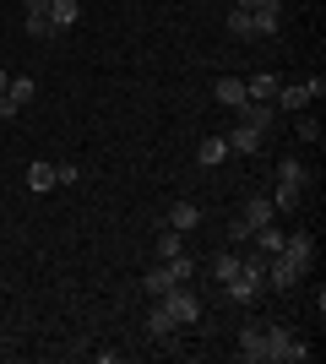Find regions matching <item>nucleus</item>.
I'll return each instance as SVG.
<instances>
[{"instance_id": "nucleus-1", "label": "nucleus", "mask_w": 326, "mask_h": 364, "mask_svg": "<svg viewBox=\"0 0 326 364\" xmlns=\"http://www.w3.org/2000/svg\"><path fill=\"white\" fill-rule=\"evenodd\" d=\"M223 294H229L234 304H256L266 294V256L256 250V256H239V272L223 283Z\"/></svg>"}, {"instance_id": "nucleus-2", "label": "nucleus", "mask_w": 326, "mask_h": 364, "mask_svg": "<svg viewBox=\"0 0 326 364\" xmlns=\"http://www.w3.org/2000/svg\"><path fill=\"white\" fill-rule=\"evenodd\" d=\"M163 310H169L174 321H180V326H196V321H202V299H196V294H190V283H174L169 294H163Z\"/></svg>"}, {"instance_id": "nucleus-3", "label": "nucleus", "mask_w": 326, "mask_h": 364, "mask_svg": "<svg viewBox=\"0 0 326 364\" xmlns=\"http://www.w3.org/2000/svg\"><path fill=\"white\" fill-rule=\"evenodd\" d=\"M321 92H326V82H321V76H310V82H283L272 104H278V109H288V114H299V109L310 104V98H321Z\"/></svg>"}, {"instance_id": "nucleus-4", "label": "nucleus", "mask_w": 326, "mask_h": 364, "mask_svg": "<svg viewBox=\"0 0 326 364\" xmlns=\"http://www.w3.org/2000/svg\"><path fill=\"white\" fill-rule=\"evenodd\" d=\"M278 256L288 261V267H299V272H310V267H315V240L305 234V228H299V234H283V250H278Z\"/></svg>"}, {"instance_id": "nucleus-5", "label": "nucleus", "mask_w": 326, "mask_h": 364, "mask_svg": "<svg viewBox=\"0 0 326 364\" xmlns=\"http://www.w3.org/2000/svg\"><path fill=\"white\" fill-rule=\"evenodd\" d=\"M180 332H185V326H180V321H174L163 304H153V310H147V337H153V343H163V348H180Z\"/></svg>"}, {"instance_id": "nucleus-6", "label": "nucleus", "mask_w": 326, "mask_h": 364, "mask_svg": "<svg viewBox=\"0 0 326 364\" xmlns=\"http://www.w3.org/2000/svg\"><path fill=\"white\" fill-rule=\"evenodd\" d=\"M299 277H305L299 267H288L283 256H266V289H272V294H288V289H299Z\"/></svg>"}, {"instance_id": "nucleus-7", "label": "nucleus", "mask_w": 326, "mask_h": 364, "mask_svg": "<svg viewBox=\"0 0 326 364\" xmlns=\"http://www.w3.org/2000/svg\"><path fill=\"white\" fill-rule=\"evenodd\" d=\"M250 28H256V38H272V33L283 28V6H278V0H261V6H250Z\"/></svg>"}, {"instance_id": "nucleus-8", "label": "nucleus", "mask_w": 326, "mask_h": 364, "mask_svg": "<svg viewBox=\"0 0 326 364\" xmlns=\"http://www.w3.org/2000/svg\"><path fill=\"white\" fill-rule=\"evenodd\" d=\"M278 87H283V76H272V71L245 76V98H250V104H272V98H278Z\"/></svg>"}, {"instance_id": "nucleus-9", "label": "nucleus", "mask_w": 326, "mask_h": 364, "mask_svg": "<svg viewBox=\"0 0 326 364\" xmlns=\"http://www.w3.org/2000/svg\"><path fill=\"white\" fill-rule=\"evenodd\" d=\"M49 28H55V33H65V28H77V22H82V0H49Z\"/></svg>"}, {"instance_id": "nucleus-10", "label": "nucleus", "mask_w": 326, "mask_h": 364, "mask_svg": "<svg viewBox=\"0 0 326 364\" xmlns=\"http://www.w3.org/2000/svg\"><path fill=\"white\" fill-rule=\"evenodd\" d=\"M212 98L223 109H239V104H245V76H217V82H212Z\"/></svg>"}, {"instance_id": "nucleus-11", "label": "nucleus", "mask_w": 326, "mask_h": 364, "mask_svg": "<svg viewBox=\"0 0 326 364\" xmlns=\"http://www.w3.org/2000/svg\"><path fill=\"white\" fill-rule=\"evenodd\" d=\"M239 218H245V228H261L278 218V207H272V196H250L245 207H239Z\"/></svg>"}, {"instance_id": "nucleus-12", "label": "nucleus", "mask_w": 326, "mask_h": 364, "mask_svg": "<svg viewBox=\"0 0 326 364\" xmlns=\"http://www.w3.org/2000/svg\"><path fill=\"white\" fill-rule=\"evenodd\" d=\"M229 152H239V158H250V152H261V131H250V125H234L229 136Z\"/></svg>"}, {"instance_id": "nucleus-13", "label": "nucleus", "mask_w": 326, "mask_h": 364, "mask_svg": "<svg viewBox=\"0 0 326 364\" xmlns=\"http://www.w3.org/2000/svg\"><path fill=\"white\" fill-rule=\"evenodd\" d=\"M223 158H229V141H223V136H202V141H196V164H202V168H217Z\"/></svg>"}, {"instance_id": "nucleus-14", "label": "nucleus", "mask_w": 326, "mask_h": 364, "mask_svg": "<svg viewBox=\"0 0 326 364\" xmlns=\"http://www.w3.org/2000/svg\"><path fill=\"white\" fill-rule=\"evenodd\" d=\"M250 240H256V250H261V256H278V250H283V228H278V218H272V223H261V228H250Z\"/></svg>"}, {"instance_id": "nucleus-15", "label": "nucleus", "mask_w": 326, "mask_h": 364, "mask_svg": "<svg viewBox=\"0 0 326 364\" xmlns=\"http://www.w3.org/2000/svg\"><path fill=\"white\" fill-rule=\"evenodd\" d=\"M169 289H174V272H169V267H153V272H141V294H147V299H163Z\"/></svg>"}, {"instance_id": "nucleus-16", "label": "nucleus", "mask_w": 326, "mask_h": 364, "mask_svg": "<svg viewBox=\"0 0 326 364\" xmlns=\"http://www.w3.org/2000/svg\"><path fill=\"white\" fill-rule=\"evenodd\" d=\"M261 332H266V326H256V321H250L245 332H239V359H250V364H261V359H266V348H261Z\"/></svg>"}, {"instance_id": "nucleus-17", "label": "nucleus", "mask_w": 326, "mask_h": 364, "mask_svg": "<svg viewBox=\"0 0 326 364\" xmlns=\"http://www.w3.org/2000/svg\"><path fill=\"white\" fill-rule=\"evenodd\" d=\"M202 223V207L196 201H174L169 207V228H180V234H190V228Z\"/></svg>"}, {"instance_id": "nucleus-18", "label": "nucleus", "mask_w": 326, "mask_h": 364, "mask_svg": "<svg viewBox=\"0 0 326 364\" xmlns=\"http://www.w3.org/2000/svg\"><path fill=\"white\" fill-rule=\"evenodd\" d=\"M180 250H185V234H180V228H163V234L153 240V256L158 261H174Z\"/></svg>"}, {"instance_id": "nucleus-19", "label": "nucleus", "mask_w": 326, "mask_h": 364, "mask_svg": "<svg viewBox=\"0 0 326 364\" xmlns=\"http://www.w3.org/2000/svg\"><path fill=\"white\" fill-rule=\"evenodd\" d=\"M272 207H278V213H299V207H305V191L278 180V191H272Z\"/></svg>"}, {"instance_id": "nucleus-20", "label": "nucleus", "mask_w": 326, "mask_h": 364, "mask_svg": "<svg viewBox=\"0 0 326 364\" xmlns=\"http://www.w3.org/2000/svg\"><path fill=\"white\" fill-rule=\"evenodd\" d=\"M33 92H38V82L33 76H11V87H6V98H11V109H28Z\"/></svg>"}, {"instance_id": "nucleus-21", "label": "nucleus", "mask_w": 326, "mask_h": 364, "mask_svg": "<svg viewBox=\"0 0 326 364\" xmlns=\"http://www.w3.org/2000/svg\"><path fill=\"white\" fill-rule=\"evenodd\" d=\"M278 180H283V185H299V191H305V185H310V168L299 164V158H283V164H278Z\"/></svg>"}, {"instance_id": "nucleus-22", "label": "nucleus", "mask_w": 326, "mask_h": 364, "mask_svg": "<svg viewBox=\"0 0 326 364\" xmlns=\"http://www.w3.org/2000/svg\"><path fill=\"white\" fill-rule=\"evenodd\" d=\"M49 185H55V164H44V158H38V164H28V191H38V196H44Z\"/></svg>"}, {"instance_id": "nucleus-23", "label": "nucleus", "mask_w": 326, "mask_h": 364, "mask_svg": "<svg viewBox=\"0 0 326 364\" xmlns=\"http://www.w3.org/2000/svg\"><path fill=\"white\" fill-rule=\"evenodd\" d=\"M229 38H239V44H250V38H256V28H250V11L229 6Z\"/></svg>"}, {"instance_id": "nucleus-24", "label": "nucleus", "mask_w": 326, "mask_h": 364, "mask_svg": "<svg viewBox=\"0 0 326 364\" xmlns=\"http://www.w3.org/2000/svg\"><path fill=\"white\" fill-rule=\"evenodd\" d=\"M294 136L305 141V147H310V141H321V120H315V114H299V120H294Z\"/></svg>"}, {"instance_id": "nucleus-25", "label": "nucleus", "mask_w": 326, "mask_h": 364, "mask_svg": "<svg viewBox=\"0 0 326 364\" xmlns=\"http://www.w3.org/2000/svg\"><path fill=\"white\" fill-rule=\"evenodd\" d=\"M234 272H239V256H234V250H223V256H212V277H217V283H229Z\"/></svg>"}, {"instance_id": "nucleus-26", "label": "nucleus", "mask_w": 326, "mask_h": 364, "mask_svg": "<svg viewBox=\"0 0 326 364\" xmlns=\"http://www.w3.org/2000/svg\"><path fill=\"white\" fill-rule=\"evenodd\" d=\"M163 267H169V272H174V283H190V272H196V261H190L185 250H180V256H174V261H163Z\"/></svg>"}, {"instance_id": "nucleus-27", "label": "nucleus", "mask_w": 326, "mask_h": 364, "mask_svg": "<svg viewBox=\"0 0 326 364\" xmlns=\"http://www.w3.org/2000/svg\"><path fill=\"white\" fill-rule=\"evenodd\" d=\"M28 33H33V38H55V28H49V16H28Z\"/></svg>"}, {"instance_id": "nucleus-28", "label": "nucleus", "mask_w": 326, "mask_h": 364, "mask_svg": "<svg viewBox=\"0 0 326 364\" xmlns=\"http://www.w3.org/2000/svg\"><path fill=\"white\" fill-rule=\"evenodd\" d=\"M250 240V228H245V218H229V245H245Z\"/></svg>"}, {"instance_id": "nucleus-29", "label": "nucleus", "mask_w": 326, "mask_h": 364, "mask_svg": "<svg viewBox=\"0 0 326 364\" xmlns=\"http://www.w3.org/2000/svg\"><path fill=\"white\" fill-rule=\"evenodd\" d=\"M55 180H60V185H77L82 168H77V164H60V168H55Z\"/></svg>"}, {"instance_id": "nucleus-30", "label": "nucleus", "mask_w": 326, "mask_h": 364, "mask_svg": "<svg viewBox=\"0 0 326 364\" xmlns=\"http://www.w3.org/2000/svg\"><path fill=\"white\" fill-rule=\"evenodd\" d=\"M22 6H28V16H44L49 11V0H22Z\"/></svg>"}, {"instance_id": "nucleus-31", "label": "nucleus", "mask_w": 326, "mask_h": 364, "mask_svg": "<svg viewBox=\"0 0 326 364\" xmlns=\"http://www.w3.org/2000/svg\"><path fill=\"white\" fill-rule=\"evenodd\" d=\"M6 87H11V76H6V65H0V92H6Z\"/></svg>"}, {"instance_id": "nucleus-32", "label": "nucleus", "mask_w": 326, "mask_h": 364, "mask_svg": "<svg viewBox=\"0 0 326 364\" xmlns=\"http://www.w3.org/2000/svg\"><path fill=\"white\" fill-rule=\"evenodd\" d=\"M234 6H239V11H250V6H261V0H234Z\"/></svg>"}]
</instances>
